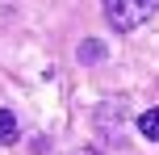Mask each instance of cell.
Segmentation results:
<instances>
[{"instance_id": "obj_2", "label": "cell", "mask_w": 159, "mask_h": 155, "mask_svg": "<svg viewBox=\"0 0 159 155\" xmlns=\"http://www.w3.org/2000/svg\"><path fill=\"white\" fill-rule=\"evenodd\" d=\"M138 134L159 143V109H143V113H138Z\"/></svg>"}, {"instance_id": "obj_4", "label": "cell", "mask_w": 159, "mask_h": 155, "mask_svg": "<svg viewBox=\"0 0 159 155\" xmlns=\"http://www.w3.org/2000/svg\"><path fill=\"white\" fill-rule=\"evenodd\" d=\"M101 59H105V46H101V42H92V38L80 42V63H101Z\"/></svg>"}, {"instance_id": "obj_1", "label": "cell", "mask_w": 159, "mask_h": 155, "mask_svg": "<svg viewBox=\"0 0 159 155\" xmlns=\"http://www.w3.org/2000/svg\"><path fill=\"white\" fill-rule=\"evenodd\" d=\"M101 4H105V17H109L113 30L130 34V30H138L143 21H151V17H155L159 0H101Z\"/></svg>"}, {"instance_id": "obj_3", "label": "cell", "mask_w": 159, "mask_h": 155, "mask_svg": "<svg viewBox=\"0 0 159 155\" xmlns=\"http://www.w3.org/2000/svg\"><path fill=\"white\" fill-rule=\"evenodd\" d=\"M17 143V113L13 109H0V147Z\"/></svg>"}]
</instances>
